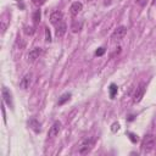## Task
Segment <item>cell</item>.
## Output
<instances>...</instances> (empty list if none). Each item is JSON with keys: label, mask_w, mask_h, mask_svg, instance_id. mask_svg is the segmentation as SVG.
<instances>
[{"label": "cell", "mask_w": 156, "mask_h": 156, "mask_svg": "<svg viewBox=\"0 0 156 156\" xmlns=\"http://www.w3.org/2000/svg\"><path fill=\"white\" fill-rule=\"evenodd\" d=\"M30 84H32V74H30V73H27V74L21 79L20 87H21L22 89H28V88L30 87Z\"/></svg>", "instance_id": "cell-10"}, {"label": "cell", "mask_w": 156, "mask_h": 156, "mask_svg": "<svg viewBox=\"0 0 156 156\" xmlns=\"http://www.w3.org/2000/svg\"><path fill=\"white\" fill-rule=\"evenodd\" d=\"M28 126H29V128L33 129L35 133H40V130H41L40 123H39V121L35 119V118H30V119L28 121Z\"/></svg>", "instance_id": "cell-12"}, {"label": "cell", "mask_w": 156, "mask_h": 156, "mask_svg": "<svg viewBox=\"0 0 156 156\" xmlns=\"http://www.w3.org/2000/svg\"><path fill=\"white\" fill-rule=\"evenodd\" d=\"M127 134L129 135V139L132 140V143H136V141H138V135H135V134H133V133H130V132H128Z\"/></svg>", "instance_id": "cell-19"}, {"label": "cell", "mask_w": 156, "mask_h": 156, "mask_svg": "<svg viewBox=\"0 0 156 156\" xmlns=\"http://www.w3.org/2000/svg\"><path fill=\"white\" fill-rule=\"evenodd\" d=\"M24 33H26L27 35H32V34H34V28L26 26V27H24Z\"/></svg>", "instance_id": "cell-17"}, {"label": "cell", "mask_w": 156, "mask_h": 156, "mask_svg": "<svg viewBox=\"0 0 156 156\" xmlns=\"http://www.w3.org/2000/svg\"><path fill=\"white\" fill-rule=\"evenodd\" d=\"M39 21H40V10H35L33 13V22L38 23Z\"/></svg>", "instance_id": "cell-16"}, {"label": "cell", "mask_w": 156, "mask_h": 156, "mask_svg": "<svg viewBox=\"0 0 156 156\" xmlns=\"http://www.w3.org/2000/svg\"><path fill=\"white\" fill-rule=\"evenodd\" d=\"M105 51H106L105 48H99V49L95 51V56H102V55L105 54Z\"/></svg>", "instance_id": "cell-18"}, {"label": "cell", "mask_w": 156, "mask_h": 156, "mask_svg": "<svg viewBox=\"0 0 156 156\" xmlns=\"http://www.w3.org/2000/svg\"><path fill=\"white\" fill-rule=\"evenodd\" d=\"M66 30H67V24L62 21L60 22L57 26H56V30H55V34L57 38H62L65 34H66Z\"/></svg>", "instance_id": "cell-9"}, {"label": "cell", "mask_w": 156, "mask_h": 156, "mask_svg": "<svg viewBox=\"0 0 156 156\" xmlns=\"http://www.w3.org/2000/svg\"><path fill=\"white\" fill-rule=\"evenodd\" d=\"M82 27H83V22L82 21H74L73 23H72V26H71V30L73 32V33H77V32H79L80 29H82Z\"/></svg>", "instance_id": "cell-14"}, {"label": "cell", "mask_w": 156, "mask_h": 156, "mask_svg": "<svg viewBox=\"0 0 156 156\" xmlns=\"http://www.w3.org/2000/svg\"><path fill=\"white\" fill-rule=\"evenodd\" d=\"M108 91H110V98H111V99H115V96L117 95V91H118L117 85L112 83V84L110 85V88H108Z\"/></svg>", "instance_id": "cell-15"}, {"label": "cell", "mask_w": 156, "mask_h": 156, "mask_svg": "<svg viewBox=\"0 0 156 156\" xmlns=\"http://www.w3.org/2000/svg\"><path fill=\"white\" fill-rule=\"evenodd\" d=\"M45 40L46 41H51V35H50V30H49V28H45Z\"/></svg>", "instance_id": "cell-20"}, {"label": "cell", "mask_w": 156, "mask_h": 156, "mask_svg": "<svg viewBox=\"0 0 156 156\" xmlns=\"http://www.w3.org/2000/svg\"><path fill=\"white\" fill-rule=\"evenodd\" d=\"M32 1H33L34 5H40V4L43 2V0H32Z\"/></svg>", "instance_id": "cell-22"}, {"label": "cell", "mask_w": 156, "mask_h": 156, "mask_svg": "<svg viewBox=\"0 0 156 156\" xmlns=\"http://www.w3.org/2000/svg\"><path fill=\"white\" fill-rule=\"evenodd\" d=\"M63 21V13L61 11H54L51 15H50V22L55 26H57L60 22Z\"/></svg>", "instance_id": "cell-7"}, {"label": "cell", "mask_w": 156, "mask_h": 156, "mask_svg": "<svg viewBox=\"0 0 156 156\" xmlns=\"http://www.w3.org/2000/svg\"><path fill=\"white\" fill-rule=\"evenodd\" d=\"M126 34H127V27L119 26V27H117V28L113 30V33H112L111 37H112L113 40H121V39L124 38Z\"/></svg>", "instance_id": "cell-4"}, {"label": "cell", "mask_w": 156, "mask_h": 156, "mask_svg": "<svg viewBox=\"0 0 156 156\" xmlns=\"http://www.w3.org/2000/svg\"><path fill=\"white\" fill-rule=\"evenodd\" d=\"M61 127H62V124H61L60 121L54 122L52 126H51L50 129H49V136H50V138H55L56 135H58V133H60V130H61Z\"/></svg>", "instance_id": "cell-6"}, {"label": "cell", "mask_w": 156, "mask_h": 156, "mask_svg": "<svg viewBox=\"0 0 156 156\" xmlns=\"http://www.w3.org/2000/svg\"><path fill=\"white\" fill-rule=\"evenodd\" d=\"M155 144H156V138L154 134H146L143 140H141V150L147 152V151H151L154 147H155Z\"/></svg>", "instance_id": "cell-1"}, {"label": "cell", "mask_w": 156, "mask_h": 156, "mask_svg": "<svg viewBox=\"0 0 156 156\" xmlns=\"http://www.w3.org/2000/svg\"><path fill=\"white\" fill-rule=\"evenodd\" d=\"M1 95H2V100L5 104H7L11 108H13V102H12V95L10 93V90L4 85L2 89H1Z\"/></svg>", "instance_id": "cell-5"}, {"label": "cell", "mask_w": 156, "mask_h": 156, "mask_svg": "<svg viewBox=\"0 0 156 156\" xmlns=\"http://www.w3.org/2000/svg\"><path fill=\"white\" fill-rule=\"evenodd\" d=\"M82 10H83V4L80 1H74L69 7V12L72 16H77Z\"/></svg>", "instance_id": "cell-8"}, {"label": "cell", "mask_w": 156, "mask_h": 156, "mask_svg": "<svg viewBox=\"0 0 156 156\" xmlns=\"http://www.w3.org/2000/svg\"><path fill=\"white\" fill-rule=\"evenodd\" d=\"M145 90H146V88H145L144 84H140V85L136 88V90L134 91V95H133V102H134V104H138V102L141 101V99L144 98Z\"/></svg>", "instance_id": "cell-3"}, {"label": "cell", "mask_w": 156, "mask_h": 156, "mask_svg": "<svg viewBox=\"0 0 156 156\" xmlns=\"http://www.w3.org/2000/svg\"><path fill=\"white\" fill-rule=\"evenodd\" d=\"M118 129H119V124H118V123H113L112 127H111V130H112V132H116V130H118Z\"/></svg>", "instance_id": "cell-21"}, {"label": "cell", "mask_w": 156, "mask_h": 156, "mask_svg": "<svg viewBox=\"0 0 156 156\" xmlns=\"http://www.w3.org/2000/svg\"><path fill=\"white\" fill-rule=\"evenodd\" d=\"M94 143H95V140L93 139V138H84L80 143H79V145H78V152L80 154V155H85V154H88L91 149H93V146H94Z\"/></svg>", "instance_id": "cell-2"}, {"label": "cell", "mask_w": 156, "mask_h": 156, "mask_svg": "<svg viewBox=\"0 0 156 156\" xmlns=\"http://www.w3.org/2000/svg\"><path fill=\"white\" fill-rule=\"evenodd\" d=\"M40 54H41V49H40V48H34V49L30 50L29 54H28V61H29V62H34L37 58H39Z\"/></svg>", "instance_id": "cell-11"}, {"label": "cell", "mask_w": 156, "mask_h": 156, "mask_svg": "<svg viewBox=\"0 0 156 156\" xmlns=\"http://www.w3.org/2000/svg\"><path fill=\"white\" fill-rule=\"evenodd\" d=\"M69 99H71V93H65V94L61 95V98L58 99L57 105H58V106H62V105H65Z\"/></svg>", "instance_id": "cell-13"}]
</instances>
